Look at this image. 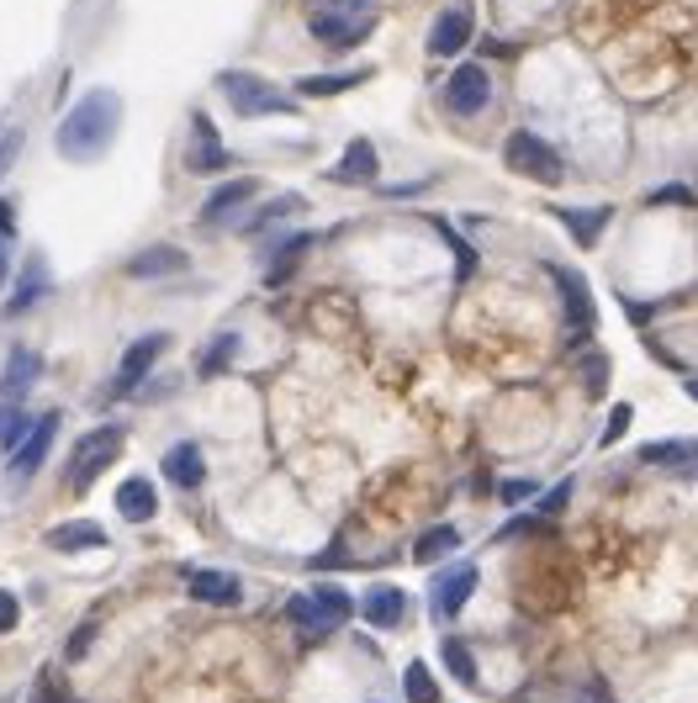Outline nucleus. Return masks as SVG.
Listing matches in <instances>:
<instances>
[{"instance_id":"21","label":"nucleus","mask_w":698,"mask_h":703,"mask_svg":"<svg viewBox=\"0 0 698 703\" xmlns=\"http://www.w3.org/2000/svg\"><path fill=\"white\" fill-rule=\"evenodd\" d=\"M376 170H381V159H376V143H370V138H355V143L344 149V164H334V170H329V181L361 185V181H376Z\"/></svg>"},{"instance_id":"6","label":"nucleus","mask_w":698,"mask_h":703,"mask_svg":"<svg viewBox=\"0 0 698 703\" xmlns=\"http://www.w3.org/2000/svg\"><path fill=\"white\" fill-rule=\"evenodd\" d=\"M170 349V334H144L133 338L127 349H122L117 360V376H112V397H127V392H138L144 381H149V370L159 366V355Z\"/></svg>"},{"instance_id":"12","label":"nucleus","mask_w":698,"mask_h":703,"mask_svg":"<svg viewBox=\"0 0 698 703\" xmlns=\"http://www.w3.org/2000/svg\"><path fill=\"white\" fill-rule=\"evenodd\" d=\"M402 613H408V592H402V587L376 581V587L361 598V619L365 624H376V630H397V624H402Z\"/></svg>"},{"instance_id":"42","label":"nucleus","mask_w":698,"mask_h":703,"mask_svg":"<svg viewBox=\"0 0 698 703\" xmlns=\"http://www.w3.org/2000/svg\"><path fill=\"white\" fill-rule=\"evenodd\" d=\"M546 529V519H514V523H503L497 529V540H518V534H540Z\"/></svg>"},{"instance_id":"31","label":"nucleus","mask_w":698,"mask_h":703,"mask_svg":"<svg viewBox=\"0 0 698 703\" xmlns=\"http://www.w3.org/2000/svg\"><path fill=\"white\" fill-rule=\"evenodd\" d=\"M439 656H445V667H450V677H456V682H466V688H477V661H471V645L456 641V635H445V645H439Z\"/></svg>"},{"instance_id":"25","label":"nucleus","mask_w":698,"mask_h":703,"mask_svg":"<svg viewBox=\"0 0 698 703\" xmlns=\"http://www.w3.org/2000/svg\"><path fill=\"white\" fill-rule=\"evenodd\" d=\"M450 551H460V534L450 523H434V529H424V534L413 540V561H419V566H434L439 555H450Z\"/></svg>"},{"instance_id":"32","label":"nucleus","mask_w":698,"mask_h":703,"mask_svg":"<svg viewBox=\"0 0 698 703\" xmlns=\"http://www.w3.org/2000/svg\"><path fill=\"white\" fill-rule=\"evenodd\" d=\"M312 244V233H286V239H275V254H271V286L286 280V270L297 265V254Z\"/></svg>"},{"instance_id":"18","label":"nucleus","mask_w":698,"mask_h":703,"mask_svg":"<svg viewBox=\"0 0 698 703\" xmlns=\"http://www.w3.org/2000/svg\"><path fill=\"white\" fill-rule=\"evenodd\" d=\"M164 482H175L181 492H196L207 482V456L196 450V445H175V450H164Z\"/></svg>"},{"instance_id":"46","label":"nucleus","mask_w":698,"mask_h":703,"mask_svg":"<svg viewBox=\"0 0 698 703\" xmlns=\"http://www.w3.org/2000/svg\"><path fill=\"white\" fill-rule=\"evenodd\" d=\"M688 397L698 402V376H688Z\"/></svg>"},{"instance_id":"9","label":"nucleus","mask_w":698,"mask_h":703,"mask_svg":"<svg viewBox=\"0 0 698 703\" xmlns=\"http://www.w3.org/2000/svg\"><path fill=\"white\" fill-rule=\"evenodd\" d=\"M471 32H477L471 5H445V11L434 16V27H428V54H434V59H460V48L471 43Z\"/></svg>"},{"instance_id":"8","label":"nucleus","mask_w":698,"mask_h":703,"mask_svg":"<svg viewBox=\"0 0 698 703\" xmlns=\"http://www.w3.org/2000/svg\"><path fill=\"white\" fill-rule=\"evenodd\" d=\"M477 581L482 572L471 566V561H460V566H445L439 577H434V619H460V609L471 603V592H477Z\"/></svg>"},{"instance_id":"30","label":"nucleus","mask_w":698,"mask_h":703,"mask_svg":"<svg viewBox=\"0 0 698 703\" xmlns=\"http://www.w3.org/2000/svg\"><path fill=\"white\" fill-rule=\"evenodd\" d=\"M365 74H370V69H344V74H307L297 91H302V95H339V91H355V85H365Z\"/></svg>"},{"instance_id":"7","label":"nucleus","mask_w":698,"mask_h":703,"mask_svg":"<svg viewBox=\"0 0 698 703\" xmlns=\"http://www.w3.org/2000/svg\"><path fill=\"white\" fill-rule=\"evenodd\" d=\"M445 101L456 117H482L487 101H492V74L482 64H456L450 80H445Z\"/></svg>"},{"instance_id":"16","label":"nucleus","mask_w":698,"mask_h":703,"mask_svg":"<svg viewBox=\"0 0 698 703\" xmlns=\"http://www.w3.org/2000/svg\"><path fill=\"white\" fill-rule=\"evenodd\" d=\"M228 159H233V153L217 143V127L207 123V117H196V143L185 153V170H191V175H217V170H228Z\"/></svg>"},{"instance_id":"27","label":"nucleus","mask_w":698,"mask_h":703,"mask_svg":"<svg viewBox=\"0 0 698 703\" xmlns=\"http://www.w3.org/2000/svg\"><path fill=\"white\" fill-rule=\"evenodd\" d=\"M640 460L651 465H698V439H651Z\"/></svg>"},{"instance_id":"5","label":"nucleus","mask_w":698,"mask_h":703,"mask_svg":"<svg viewBox=\"0 0 698 703\" xmlns=\"http://www.w3.org/2000/svg\"><path fill=\"white\" fill-rule=\"evenodd\" d=\"M503 159H508V170H514V175H529V181H540V185H561V175H567L561 153L550 149L540 132H529V127L508 132V143H503Z\"/></svg>"},{"instance_id":"19","label":"nucleus","mask_w":698,"mask_h":703,"mask_svg":"<svg viewBox=\"0 0 698 703\" xmlns=\"http://www.w3.org/2000/svg\"><path fill=\"white\" fill-rule=\"evenodd\" d=\"M117 514H122V523H153L159 497H153L149 476H127V482H122L117 487Z\"/></svg>"},{"instance_id":"28","label":"nucleus","mask_w":698,"mask_h":703,"mask_svg":"<svg viewBox=\"0 0 698 703\" xmlns=\"http://www.w3.org/2000/svg\"><path fill=\"white\" fill-rule=\"evenodd\" d=\"M402 699L408 703H439V682L428 672V661H408V672H402Z\"/></svg>"},{"instance_id":"11","label":"nucleus","mask_w":698,"mask_h":703,"mask_svg":"<svg viewBox=\"0 0 698 703\" xmlns=\"http://www.w3.org/2000/svg\"><path fill=\"white\" fill-rule=\"evenodd\" d=\"M54 434H59V413H43V418L27 428V439L11 450L5 471H11V476H32V471L48 460V445H54Z\"/></svg>"},{"instance_id":"14","label":"nucleus","mask_w":698,"mask_h":703,"mask_svg":"<svg viewBox=\"0 0 698 703\" xmlns=\"http://www.w3.org/2000/svg\"><path fill=\"white\" fill-rule=\"evenodd\" d=\"M185 265H191V254H185V249L153 244V249H144V254H133L122 270H127L133 280H153V276H181Z\"/></svg>"},{"instance_id":"41","label":"nucleus","mask_w":698,"mask_h":703,"mask_svg":"<svg viewBox=\"0 0 698 703\" xmlns=\"http://www.w3.org/2000/svg\"><path fill=\"white\" fill-rule=\"evenodd\" d=\"M567 497H572V482H561V487H550L546 497H540V519H546V514H561V508H567Z\"/></svg>"},{"instance_id":"38","label":"nucleus","mask_w":698,"mask_h":703,"mask_svg":"<svg viewBox=\"0 0 698 703\" xmlns=\"http://www.w3.org/2000/svg\"><path fill=\"white\" fill-rule=\"evenodd\" d=\"M16 624H22V603H16L11 587H0V635H11Z\"/></svg>"},{"instance_id":"37","label":"nucleus","mask_w":698,"mask_h":703,"mask_svg":"<svg viewBox=\"0 0 698 703\" xmlns=\"http://www.w3.org/2000/svg\"><path fill=\"white\" fill-rule=\"evenodd\" d=\"M630 418H636V407H630V402H619V407H614V413H608L604 445H619V439H625V428H630Z\"/></svg>"},{"instance_id":"35","label":"nucleus","mask_w":698,"mask_h":703,"mask_svg":"<svg viewBox=\"0 0 698 703\" xmlns=\"http://www.w3.org/2000/svg\"><path fill=\"white\" fill-rule=\"evenodd\" d=\"M11 239H16V212H11V201L0 196V286L11 280Z\"/></svg>"},{"instance_id":"22","label":"nucleus","mask_w":698,"mask_h":703,"mask_svg":"<svg viewBox=\"0 0 698 703\" xmlns=\"http://www.w3.org/2000/svg\"><path fill=\"white\" fill-rule=\"evenodd\" d=\"M43 297H48V265H43V260H27L22 276H16V291H11L5 312H27V307L43 302Z\"/></svg>"},{"instance_id":"43","label":"nucleus","mask_w":698,"mask_h":703,"mask_svg":"<svg viewBox=\"0 0 698 703\" xmlns=\"http://www.w3.org/2000/svg\"><path fill=\"white\" fill-rule=\"evenodd\" d=\"M91 641H95L91 624H85V630H75V635H69V645H64V650H69V661H80V656L91 650Z\"/></svg>"},{"instance_id":"17","label":"nucleus","mask_w":698,"mask_h":703,"mask_svg":"<svg viewBox=\"0 0 698 703\" xmlns=\"http://www.w3.org/2000/svg\"><path fill=\"white\" fill-rule=\"evenodd\" d=\"M43 545H48V551H59V555H69V551H101V545H106V529H101V523H91V519H69V523H54Z\"/></svg>"},{"instance_id":"33","label":"nucleus","mask_w":698,"mask_h":703,"mask_svg":"<svg viewBox=\"0 0 698 703\" xmlns=\"http://www.w3.org/2000/svg\"><path fill=\"white\" fill-rule=\"evenodd\" d=\"M32 424H37V418H32L27 407L5 402V407H0V450H16V445L27 439V428H32Z\"/></svg>"},{"instance_id":"13","label":"nucleus","mask_w":698,"mask_h":703,"mask_svg":"<svg viewBox=\"0 0 698 703\" xmlns=\"http://www.w3.org/2000/svg\"><path fill=\"white\" fill-rule=\"evenodd\" d=\"M191 598H196V603H213V609H239L243 603V581L233 577V572L207 566V572H196V577H191Z\"/></svg>"},{"instance_id":"20","label":"nucleus","mask_w":698,"mask_h":703,"mask_svg":"<svg viewBox=\"0 0 698 703\" xmlns=\"http://www.w3.org/2000/svg\"><path fill=\"white\" fill-rule=\"evenodd\" d=\"M37 376H43V360H37V355H32L27 344H16V349H11V355H5V370H0V397H22V392H27L32 381H37Z\"/></svg>"},{"instance_id":"39","label":"nucleus","mask_w":698,"mask_h":703,"mask_svg":"<svg viewBox=\"0 0 698 703\" xmlns=\"http://www.w3.org/2000/svg\"><path fill=\"white\" fill-rule=\"evenodd\" d=\"M582 381H587V392H593V397L604 392V381H608V360H604V355H593V360H587V370H582Z\"/></svg>"},{"instance_id":"2","label":"nucleus","mask_w":698,"mask_h":703,"mask_svg":"<svg viewBox=\"0 0 698 703\" xmlns=\"http://www.w3.org/2000/svg\"><path fill=\"white\" fill-rule=\"evenodd\" d=\"M307 27L323 48H355L376 32V16L365 0H307Z\"/></svg>"},{"instance_id":"10","label":"nucleus","mask_w":698,"mask_h":703,"mask_svg":"<svg viewBox=\"0 0 698 703\" xmlns=\"http://www.w3.org/2000/svg\"><path fill=\"white\" fill-rule=\"evenodd\" d=\"M550 276L561 286V302H567V334L572 338H587L593 334V323H598V307L587 297V280L577 270H561V265H550Z\"/></svg>"},{"instance_id":"45","label":"nucleus","mask_w":698,"mask_h":703,"mask_svg":"<svg viewBox=\"0 0 698 703\" xmlns=\"http://www.w3.org/2000/svg\"><path fill=\"white\" fill-rule=\"evenodd\" d=\"M672 201H694V196H688L683 185H667V191H656V196H651V207H672Z\"/></svg>"},{"instance_id":"34","label":"nucleus","mask_w":698,"mask_h":703,"mask_svg":"<svg viewBox=\"0 0 698 703\" xmlns=\"http://www.w3.org/2000/svg\"><path fill=\"white\" fill-rule=\"evenodd\" d=\"M32 703H69V682L59 667H37L32 677Z\"/></svg>"},{"instance_id":"1","label":"nucleus","mask_w":698,"mask_h":703,"mask_svg":"<svg viewBox=\"0 0 698 703\" xmlns=\"http://www.w3.org/2000/svg\"><path fill=\"white\" fill-rule=\"evenodd\" d=\"M117 127H122V101L117 91H85L69 112L59 117V132H54V149L69 159V164H91L101 153L117 143Z\"/></svg>"},{"instance_id":"23","label":"nucleus","mask_w":698,"mask_h":703,"mask_svg":"<svg viewBox=\"0 0 698 703\" xmlns=\"http://www.w3.org/2000/svg\"><path fill=\"white\" fill-rule=\"evenodd\" d=\"M556 217H561V222H567V233H572V244H598V233H604L608 228V207H593V212H577V207H556Z\"/></svg>"},{"instance_id":"24","label":"nucleus","mask_w":698,"mask_h":703,"mask_svg":"<svg viewBox=\"0 0 698 703\" xmlns=\"http://www.w3.org/2000/svg\"><path fill=\"white\" fill-rule=\"evenodd\" d=\"M233 360H239V334H233V329H222L213 344H202V355H196V376H222Z\"/></svg>"},{"instance_id":"4","label":"nucleus","mask_w":698,"mask_h":703,"mask_svg":"<svg viewBox=\"0 0 698 703\" xmlns=\"http://www.w3.org/2000/svg\"><path fill=\"white\" fill-rule=\"evenodd\" d=\"M117 456H122V428L117 424H95L91 434H80V439H75V460H69V476H64L69 492H85Z\"/></svg>"},{"instance_id":"15","label":"nucleus","mask_w":698,"mask_h":703,"mask_svg":"<svg viewBox=\"0 0 698 703\" xmlns=\"http://www.w3.org/2000/svg\"><path fill=\"white\" fill-rule=\"evenodd\" d=\"M254 191H260V181H249V175L217 185L213 196H207V207H202V222H207V228H222L233 212H243V207H249V196H254Z\"/></svg>"},{"instance_id":"29","label":"nucleus","mask_w":698,"mask_h":703,"mask_svg":"<svg viewBox=\"0 0 698 703\" xmlns=\"http://www.w3.org/2000/svg\"><path fill=\"white\" fill-rule=\"evenodd\" d=\"M312 598H318V609H323V619H329L334 630L350 619V613H355V598H350L339 581H318V587H312Z\"/></svg>"},{"instance_id":"36","label":"nucleus","mask_w":698,"mask_h":703,"mask_svg":"<svg viewBox=\"0 0 698 703\" xmlns=\"http://www.w3.org/2000/svg\"><path fill=\"white\" fill-rule=\"evenodd\" d=\"M286 212H302V196H275V201L265 207V212H254V217H249V228H254V233H265V228H271L275 217H286Z\"/></svg>"},{"instance_id":"26","label":"nucleus","mask_w":698,"mask_h":703,"mask_svg":"<svg viewBox=\"0 0 698 703\" xmlns=\"http://www.w3.org/2000/svg\"><path fill=\"white\" fill-rule=\"evenodd\" d=\"M286 619H291L302 635H312V641L334 630V624L323 619V609H318V598H312V592H297V598H286Z\"/></svg>"},{"instance_id":"3","label":"nucleus","mask_w":698,"mask_h":703,"mask_svg":"<svg viewBox=\"0 0 698 703\" xmlns=\"http://www.w3.org/2000/svg\"><path fill=\"white\" fill-rule=\"evenodd\" d=\"M217 91L228 95V106H233L239 117H281V112H291V91H275L265 74L222 69V74H217Z\"/></svg>"},{"instance_id":"40","label":"nucleus","mask_w":698,"mask_h":703,"mask_svg":"<svg viewBox=\"0 0 698 703\" xmlns=\"http://www.w3.org/2000/svg\"><path fill=\"white\" fill-rule=\"evenodd\" d=\"M497 497H503V503H508V508H518V503H524V497H535V482H518V476H508V482H503V487H497Z\"/></svg>"},{"instance_id":"44","label":"nucleus","mask_w":698,"mask_h":703,"mask_svg":"<svg viewBox=\"0 0 698 703\" xmlns=\"http://www.w3.org/2000/svg\"><path fill=\"white\" fill-rule=\"evenodd\" d=\"M16 153H22V132H5V138H0V175L11 170V159H16Z\"/></svg>"}]
</instances>
